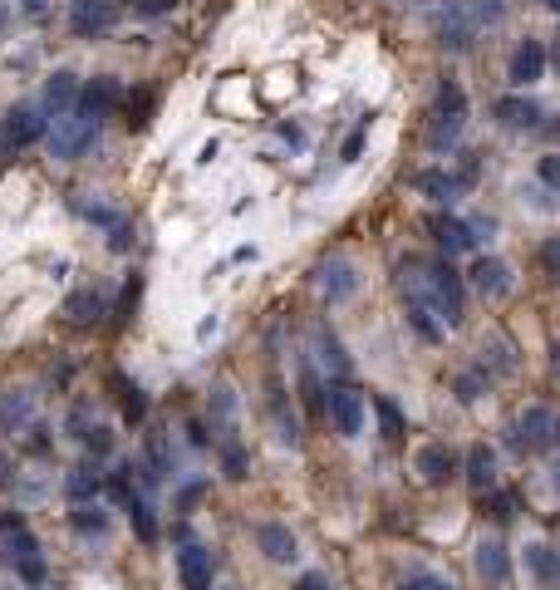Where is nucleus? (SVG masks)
Masks as SVG:
<instances>
[{"mask_svg":"<svg viewBox=\"0 0 560 590\" xmlns=\"http://www.w3.org/2000/svg\"><path fill=\"white\" fill-rule=\"evenodd\" d=\"M398 276H403V295L428 300L448 330L462 325V315H467V286H462V276L452 271L448 256H408V261L398 266Z\"/></svg>","mask_w":560,"mask_h":590,"instance_id":"nucleus-1","label":"nucleus"},{"mask_svg":"<svg viewBox=\"0 0 560 590\" xmlns=\"http://www.w3.org/2000/svg\"><path fill=\"white\" fill-rule=\"evenodd\" d=\"M0 556L30 590L45 586V546L20 512H0Z\"/></svg>","mask_w":560,"mask_h":590,"instance_id":"nucleus-2","label":"nucleus"},{"mask_svg":"<svg viewBox=\"0 0 560 590\" xmlns=\"http://www.w3.org/2000/svg\"><path fill=\"white\" fill-rule=\"evenodd\" d=\"M462 128H467V94H462L457 79H443L438 84V104H433V123H428V148L433 153H452Z\"/></svg>","mask_w":560,"mask_h":590,"instance_id":"nucleus-3","label":"nucleus"},{"mask_svg":"<svg viewBox=\"0 0 560 590\" xmlns=\"http://www.w3.org/2000/svg\"><path fill=\"white\" fill-rule=\"evenodd\" d=\"M94 138H99V118H89L84 109H74V114H64V118H50V133H45L50 158H59V163L84 158V153L94 148Z\"/></svg>","mask_w":560,"mask_h":590,"instance_id":"nucleus-4","label":"nucleus"},{"mask_svg":"<svg viewBox=\"0 0 560 590\" xmlns=\"http://www.w3.org/2000/svg\"><path fill=\"white\" fill-rule=\"evenodd\" d=\"M50 133V114L40 104H10L0 118V153H25Z\"/></svg>","mask_w":560,"mask_h":590,"instance_id":"nucleus-5","label":"nucleus"},{"mask_svg":"<svg viewBox=\"0 0 560 590\" xmlns=\"http://www.w3.org/2000/svg\"><path fill=\"white\" fill-rule=\"evenodd\" d=\"M516 448L521 453H556L560 448V413L551 404H531L516 418Z\"/></svg>","mask_w":560,"mask_h":590,"instance_id":"nucleus-6","label":"nucleus"},{"mask_svg":"<svg viewBox=\"0 0 560 590\" xmlns=\"http://www.w3.org/2000/svg\"><path fill=\"white\" fill-rule=\"evenodd\" d=\"M325 413H330L339 438H359L364 433V389L349 384V379H335L325 389Z\"/></svg>","mask_w":560,"mask_h":590,"instance_id":"nucleus-7","label":"nucleus"},{"mask_svg":"<svg viewBox=\"0 0 560 590\" xmlns=\"http://www.w3.org/2000/svg\"><path fill=\"white\" fill-rule=\"evenodd\" d=\"M40 423V394L30 384H15L0 394V433L5 438H25Z\"/></svg>","mask_w":560,"mask_h":590,"instance_id":"nucleus-8","label":"nucleus"},{"mask_svg":"<svg viewBox=\"0 0 560 590\" xmlns=\"http://www.w3.org/2000/svg\"><path fill=\"white\" fill-rule=\"evenodd\" d=\"M177 581H182V590H212V581H217V556H212V546L182 541V551H177Z\"/></svg>","mask_w":560,"mask_h":590,"instance_id":"nucleus-9","label":"nucleus"},{"mask_svg":"<svg viewBox=\"0 0 560 590\" xmlns=\"http://www.w3.org/2000/svg\"><path fill=\"white\" fill-rule=\"evenodd\" d=\"M315 286H320V295H325L330 305H344L349 295L359 291V266H354L349 256H330V261H320Z\"/></svg>","mask_w":560,"mask_h":590,"instance_id":"nucleus-10","label":"nucleus"},{"mask_svg":"<svg viewBox=\"0 0 560 590\" xmlns=\"http://www.w3.org/2000/svg\"><path fill=\"white\" fill-rule=\"evenodd\" d=\"M113 20H118V5H113V0H74V5H69V30L84 35V40L113 30Z\"/></svg>","mask_w":560,"mask_h":590,"instance_id":"nucleus-11","label":"nucleus"},{"mask_svg":"<svg viewBox=\"0 0 560 590\" xmlns=\"http://www.w3.org/2000/svg\"><path fill=\"white\" fill-rule=\"evenodd\" d=\"M492 118H497L502 128H511V133H536L541 118H546V109H541L536 99H526V94H506V99L492 104Z\"/></svg>","mask_w":560,"mask_h":590,"instance_id":"nucleus-12","label":"nucleus"},{"mask_svg":"<svg viewBox=\"0 0 560 590\" xmlns=\"http://www.w3.org/2000/svg\"><path fill=\"white\" fill-rule=\"evenodd\" d=\"M118 104H123V84H118L113 74H94V79H84V89H79V109H84L89 118L104 123Z\"/></svg>","mask_w":560,"mask_h":590,"instance_id":"nucleus-13","label":"nucleus"},{"mask_svg":"<svg viewBox=\"0 0 560 590\" xmlns=\"http://www.w3.org/2000/svg\"><path fill=\"white\" fill-rule=\"evenodd\" d=\"M79 74L74 69H55L50 79H45V94H40V109L50 118H64V114H74L79 109Z\"/></svg>","mask_w":560,"mask_h":590,"instance_id":"nucleus-14","label":"nucleus"},{"mask_svg":"<svg viewBox=\"0 0 560 590\" xmlns=\"http://www.w3.org/2000/svg\"><path fill=\"white\" fill-rule=\"evenodd\" d=\"M546 45L541 40H521L516 45V55H511V69H506V79H511V89H531L541 74H546Z\"/></svg>","mask_w":560,"mask_h":590,"instance_id":"nucleus-15","label":"nucleus"},{"mask_svg":"<svg viewBox=\"0 0 560 590\" xmlns=\"http://www.w3.org/2000/svg\"><path fill=\"white\" fill-rule=\"evenodd\" d=\"M413 463H418V477L428 487H448L452 477H457V453H452L448 443H423Z\"/></svg>","mask_w":560,"mask_h":590,"instance_id":"nucleus-16","label":"nucleus"},{"mask_svg":"<svg viewBox=\"0 0 560 590\" xmlns=\"http://www.w3.org/2000/svg\"><path fill=\"white\" fill-rule=\"evenodd\" d=\"M256 546H261V556L276 561V566H290V561L300 556V541H295V531L285 527V522H261V527H256Z\"/></svg>","mask_w":560,"mask_h":590,"instance_id":"nucleus-17","label":"nucleus"},{"mask_svg":"<svg viewBox=\"0 0 560 590\" xmlns=\"http://www.w3.org/2000/svg\"><path fill=\"white\" fill-rule=\"evenodd\" d=\"M467 276H472V286L487 295V300H502V295H511V266H506L502 256H477Z\"/></svg>","mask_w":560,"mask_h":590,"instance_id":"nucleus-18","label":"nucleus"},{"mask_svg":"<svg viewBox=\"0 0 560 590\" xmlns=\"http://www.w3.org/2000/svg\"><path fill=\"white\" fill-rule=\"evenodd\" d=\"M104 487H109V477L99 472V463H94V458H89V463H74V468H69V477H64V492H69V502H74V507H79V502H94Z\"/></svg>","mask_w":560,"mask_h":590,"instance_id":"nucleus-19","label":"nucleus"},{"mask_svg":"<svg viewBox=\"0 0 560 590\" xmlns=\"http://www.w3.org/2000/svg\"><path fill=\"white\" fill-rule=\"evenodd\" d=\"M104 310H109V300H104L99 286H79V291H69V300H64V320L69 325H94Z\"/></svg>","mask_w":560,"mask_h":590,"instance_id":"nucleus-20","label":"nucleus"},{"mask_svg":"<svg viewBox=\"0 0 560 590\" xmlns=\"http://www.w3.org/2000/svg\"><path fill=\"white\" fill-rule=\"evenodd\" d=\"M428 227H433V236H438V246L448 251V261L477 246V232H472V222H457V217H443V212H438V217H433Z\"/></svg>","mask_w":560,"mask_h":590,"instance_id":"nucleus-21","label":"nucleus"},{"mask_svg":"<svg viewBox=\"0 0 560 590\" xmlns=\"http://www.w3.org/2000/svg\"><path fill=\"white\" fill-rule=\"evenodd\" d=\"M477 576L497 590L511 581V556H506L502 541H482V546H477Z\"/></svg>","mask_w":560,"mask_h":590,"instance_id":"nucleus-22","label":"nucleus"},{"mask_svg":"<svg viewBox=\"0 0 560 590\" xmlns=\"http://www.w3.org/2000/svg\"><path fill=\"white\" fill-rule=\"evenodd\" d=\"M408 300V325L418 330V340H428V345H438L443 335H448V325L438 320V310L428 305V300H413V295H403Z\"/></svg>","mask_w":560,"mask_h":590,"instance_id":"nucleus-23","label":"nucleus"},{"mask_svg":"<svg viewBox=\"0 0 560 590\" xmlns=\"http://www.w3.org/2000/svg\"><path fill=\"white\" fill-rule=\"evenodd\" d=\"M315 350H320V364L335 374V379H349V354L339 345V335L330 325H315Z\"/></svg>","mask_w":560,"mask_h":590,"instance_id":"nucleus-24","label":"nucleus"},{"mask_svg":"<svg viewBox=\"0 0 560 590\" xmlns=\"http://www.w3.org/2000/svg\"><path fill=\"white\" fill-rule=\"evenodd\" d=\"M467 482H472L477 492H492V487H497V453H492L487 443H477V448L467 453Z\"/></svg>","mask_w":560,"mask_h":590,"instance_id":"nucleus-25","label":"nucleus"},{"mask_svg":"<svg viewBox=\"0 0 560 590\" xmlns=\"http://www.w3.org/2000/svg\"><path fill=\"white\" fill-rule=\"evenodd\" d=\"M526 571H531L541 586H556L560 581V551H551L546 541H531V546H526Z\"/></svg>","mask_w":560,"mask_h":590,"instance_id":"nucleus-26","label":"nucleus"},{"mask_svg":"<svg viewBox=\"0 0 560 590\" xmlns=\"http://www.w3.org/2000/svg\"><path fill=\"white\" fill-rule=\"evenodd\" d=\"M271 413H276V438L285 448H300V423H295V413L285 404V389H280L276 379H271Z\"/></svg>","mask_w":560,"mask_h":590,"instance_id":"nucleus-27","label":"nucleus"},{"mask_svg":"<svg viewBox=\"0 0 560 590\" xmlns=\"http://www.w3.org/2000/svg\"><path fill=\"white\" fill-rule=\"evenodd\" d=\"M418 192H428L433 202H457V192H462V177H457V173H443V168H428V173H418Z\"/></svg>","mask_w":560,"mask_h":590,"instance_id":"nucleus-28","label":"nucleus"},{"mask_svg":"<svg viewBox=\"0 0 560 590\" xmlns=\"http://www.w3.org/2000/svg\"><path fill=\"white\" fill-rule=\"evenodd\" d=\"M109 384L118 389V404H123V418H128V423H143V418H148V394H143V389H138L133 379H123V374H113Z\"/></svg>","mask_w":560,"mask_h":590,"instance_id":"nucleus-29","label":"nucleus"},{"mask_svg":"<svg viewBox=\"0 0 560 590\" xmlns=\"http://www.w3.org/2000/svg\"><path fill=\"white\" fill-rule=\"evenodd\" d=\"M222 472L231 482H246L251 477V458H246V448H241V438L231 428H226V438H222Z\"/></svg>","mask_w":560,"mask_h":590,"instance_id":"nucleus-30","label":"nucleus"},{"mask_svg":"<svg viewBox=\"0 0 560 590\" xmlns=\"http://www.w3.org/2000/svg\"><path fill=\"white\" fill-rule=\"evenodd\" d=\"M69 207L84 217V222H94V227H104V232H113L118 222H123V212H113L109 202H94V197H69Z\"/></svg>","mask_w":560,"mask_h":590,"instance_id":"nucleus-31","label":"nucleus"},{"mask_svg":"<svg viewBox=\"0 0 560 590\" xmlns=\"http://www.w3.org/2000/svg\"><path fill=\"white\" fill-rule=\"evenodd\" d=\"M69 527L84 531V536H104V531H109V512H99L94 502H79V507L69 512Z\"/></svg>","mask_w":560,"mask_h":590,"instance_id":"nucleus-32","label":"nucleus"},{"mask_svg":"<svg viewBox=\"0 0 560 590\" xmlns=\"http://www.w3.org/2000/svg\"><path fill=\"white\" fill-rule=\"evenodd\" d=\"M123 512H128V522H133V531H138V541H148V546L158 541V517H153V507H148L143 497H133Z\"/></svg>","mask_w":560,"mask_h":590,"instance_id":"nucleus-33","label":"nucleus"},{"mask_svg":"<svg viewBox=\"0 0 560 590\" xmlns=\"http://www.w3.org/2000/svg\"><path fill=\"white\" fill-rule=\"evenodd\" d=\"M300 399H305V409L310 413L325 409V384H320V374H315L310 359H300Z\"/></svg>","mask_w":560,"mask_h":590,"instance_id":"nucleus-34","label":"nucleus"},{"mask_svg":"<svg viewBox=\"0 0 560 590\" xmlns=\"http://www.w3.org/2000/svg\"><path fill=\"white\" fill-rule=\"evenodd\" d=\"M79 443L89 448V458H109V453H113V443H118V433H113L109 423H89V433H84Z\"/></svg>","mask_w":560,"mask_h":590,"instance_id":"nucleus-35","label":"nucleus"},{"mask_svg":"<svg viewBox=\"0 0 560 590\" xmlns=\"http://www.w3.org/2000/svg\"><path fill=\"white\" fill-rule=\"evenodd\" d=\"M138 295H143V281H138V276H128V281H123V295H118V305H113V325H128V320H133Z\"/></svg>","mask_w":560,"mask_h":590,"instance_id":"nucleus-36","label":"nucleus"},{"mask_svg":"<svg viewBox=\"0 0 560 590\" xmlns=\"http://www.w3.org/2000/svg\"><path fill=\"white\" fill-rule=\"evenodd\" d=\"M231 418H236V389H231V384H217V389H212V423L231 428Z\"/></svg>","mask_w":560,"mask_h":590,"instance_id":"nucleus-37","label":"nucleus"},{"mask_svg":"<svg viewBox=\"0 0 560 590\" xmlns=\"http://www.w3.org/2000/svg\"><path fill=\"white\" fill-rule=\"evenodd\" d=\"M536 261H541V271H546V281L560 286V236H546L541 241V251H536Z\"/></svg>","mask_w":560,"mask_h":590,"instance_id":"nucleus-38","label":"nucleus"},{"mask_svg":"<svg viewBox=\"0 0 560 590\" xmlns=\"http://www.w3.org/2000/svg\"><path fill=\"white\" fill-rule=\"evenodd\" d=\"M374 409H379V423H384V438H403V413H398V404H393L389 394H379Z\"/></svg>","mask_w":560,"mask_h":590,"instance_id":"nucleus-39","label":"nucleus"},{"mask_svg":"<svg viewBox=\"0 0 560 590\" xmlns=\"http://www.w3.org/2000/svg\"><path fill=\"white\" fill-rule=\"evenodd\" d=\"M398 590H452V581L438 576V571H408V576L398 581Z\"/></svg>","mask_w":560,"mask_h":590,"instance_id":"nucleus-40","label":"nucleus"},{"mask_svg":"<svg viewBox=\"0 0 560 590\" xmlns=\"http://www.w3.org/2000/svg\"><path fill=\"white\" fill-rule=\"evenodd\" d=\"M148 109H153V89L128 94V128H143V123H148Z\"/></svg>","mask_w":560,"mask_h":590,"instance_id":"nucleus-41","label":"nucleus"},{"mask_svg":"<svg viewBox=\"0 0 560 590\" xmlns=\"http://www.w3.org/2000/svg\"><path fill=\"white\" fill-rule=\"evenodd\" d=\"M536 177L551 187V192H560V153H546V158H536Z\"/></svg>","mask_w":560,"mask_h":590,"instance_id":"nucleus-42","label":"nucleus"},{"mask_svg":"<svg viewBox=\"0 0 560 590\" xmlns=\"http://www.w3.org/2000/svg\"><path fill=\"white\" fill-rule=\"evenodd\" d=\"M20 443H25V453L45 458V453H50V428H45V423H35V428H30V433H25Z\"/></svg>","mask_w":560,"mask_h":590,"instance_id":"nucleus-43","label":"nucleus"},{"mask_svg":"<svg viewBox=\"0 0 560 590\" xmlns=\"http://www.w3.org/2000/svg\"><path fill=\"white\" fill-rule=\"evenodd\" d=\"M477 394H482V374H462V379H457V399H462V404H472Z\"/></svg>","mask_w":560,"mask_h":590,"instance_id":"nucleus-44","label":"nucleus"},{"mask_svg":"<svg viewBox=\"0 0 560 590\" xmlns=\"http://www.w3.org/2000/svg\"><path fill=\"white\" fill-rule=\"evenodd\" d=\"M202 492H207V482H192V487H182V492H177V512H192V507L202 502Z\"/></svg>","mask_w":560,"mask_h":590,"instance_id":"nucleus-45","label":"nucleus"},{"mask_svg":"<svg viewBox=\"0 0 560 590\" xmlns=\"http://www.w3.org/2000/svg\"><path fill=\"white\" fill-rule=\"evenodd\" d=\"M128 246H133V227H128V222H118V227L109 232V251H128Z\"/></svg>","mask_w":560,"mask_h":590,"instance_id":"nucleus-46","label":"nucleus"},{"mask_svg":"<svg viewBox=\"0 0 560 590\" xmlns=\"http://www.w3.org/2000/svg\"><path fill=\"white\" fill-rule=\"evenodd\" d=\"M64 428H69V438H84V433H89V409H69V423H64Z\"/></svg>","mask_w":560,"mask_h":590,"instance_id":"nucleus-47","label":"nucleus"},{"mask_svg":"<svg viewBox=\"0 0 560 590\" xmlns=\"http://www.w3.org/2000/svg\"><path fill=\"white\" fill-rule=\"evenodd\" d=\"M290 590H335V586H330V576H320V571H305V576H300V581H295Z\"/></svg>","mask_w":560,"mask_h":590,"instance_id":"nucleus-48","label":"nucleus"},{"mask_svg":"<svg viewBox=\"0 0 560 590\" xmlns=\"http://www.w3.org/2000/svg\"><path fill=\"white\" fill-rule=\"evenodd\" d=\"M128 5H133L138 15H168L172 10V0H128Z\"/></svg>","mask_w":560,"mask_h":590,"instance_id":"nucleus-49","label":"nucleus"},{"mask_svg":"<svg viewBox=\"0 0 560 590\" xmlns=\"http://www.w3.org/2000/svg\"><path fill=\"white\" fill-rule=\"evenodd\" d=\"M187 443H192V448H207V443H212V438H207V423H202V418H192V423H187Z\"/></svg>","mask_w":560,"mask_h":590,"instance_id":"nucleus-50","label":"nucleus"},{"mask_svg":"<svg viewBox=\"0 0 560 590\" xmlns=\"http://www.w3.org/2000/svg\"><path fill=\"white\" fill-rule=\"evenodd\" d=\"M20 10H25L30 20H45V15H50V0H20Z\"/></svg>","mask_w":560,"mask_h":590,"instance_id":"nucleus-51","label":"nucleus"},{"mask_svg":"<svg viewBox=\"0 0 560 590\" xmlns=\"http://www.w3.org/2000/svg\"><path fill=\"white\" fill-rule=\"evenodd\" d=\"M359 143H364V123L349 133V143H344V163H349V158H359Z\"/></svg>","mask_w":560,"mask_h":590,"instance_id":"nucleus-52","label":"nucleus"},{"mask_svg":"<svg viewBox=\"0 0 560 590\" xmlns=\"http://www.w3.org/2000/svg\"><path fill=\"white\" fill-rule=\"evenodd\" d=\"M560 133V114H546V123L536 128V138H556Z\"/></svg>","mask_w":560,"mask_h":590,"instance_id":"nucleus-53","label":"nucleus"},{"mask_svg":"<svg viewBox=\"0 0 560 590\" xmlns=\"http://www.w3.org/2000/svg\"><path fill=\"white\" fill-rule=\"evenodd\" d=\"M551 40H556V45L546 50V59H551V64H556V69H560V30H556V35H551Z\"/></svg>","mask_w":560,"mask_h":590,"instance_id":"nucleus-54","label":"nucleus"},{"mask_svg":"<svg viewBox=\"0 0 560 590\" xmlns=\"http://www.w3.org/2000/svg\"><path fill=\"white\" fill-rule=\"evenodd\" d=\"M551 369H556V379H560V340L551 345Z\"/></svg>","mask_w":560,"mask_h":590,"instance_id":"nucleus-55","label":"nucleus"},{"mask_svg":"<svg viewBox=\"0 0 560 590\" xmlns=\"http://www.w3.org/2000/svg\"><path fill=\"white\" fill-rule=\"evenodd\" d=\"M551 487H556V492H560V458H556V463H551Z\"/></svg>","mask_w":560,"mask_h":590,"instance_id":"nucleus-56","label":"nucleus"},{"mask_svg":"<svg viewBox=\"0 0 560 590\" xmlns=\"http://www.w3.org/2000/svg\"><path fill=\"white\" fill-rule=\"evenodd\" d=\"M541 5H546V10H560V0H541Z\"/></svg>","mask_w":560,"mask_h":590,"instance_id":"nucleus-57","label":"nucleus"},{"mask_svg":"<svg viewBox=\"0 0 560 590\" xmlns=\"http://www.w3.org/2000/svg\"><path fill=\"white\" fill-rule=\"evenodd\" d=\"M222 590H236V586H222Z\"/></svg>","mask_w":560,"mask_h":590,"instance_id":"nucleus-58","label":"nucleus"}]
</instances>
